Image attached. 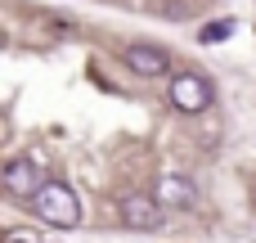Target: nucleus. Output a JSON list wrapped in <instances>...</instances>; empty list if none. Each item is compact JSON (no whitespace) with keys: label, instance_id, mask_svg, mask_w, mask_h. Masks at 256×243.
<instances>
[{"label":"nucleus","instance_id":"f257e3e1","mask_svg":"<svg viewBox=\"0 0 256 243\" xmlns=\"http://www.w3.org/2000/svg\"><path fill=\"white\" fill-rule=\"evenodd\" d=\"M32 207L50 225H76L81 221V198L72 194V185H58V180H45L40 194L32 198Z\"/></svg>","mask_w":256,"mask_h":243},{"label":"nucleus","instance_id":"f03ea898","mask_svg":"<svg viewBox=\"0 0 256 243\" xmlns=\"http://www.w3.org/2000/svg\"><path fill=\"white\" fill-rule=\"evenodd\" d=\"M212 99H216V90H212V81L202 72H176L171 77V104L180 113H207Z\"/></svg>","mask_w":256,"mask_h":243},{"label":"nucleus","instance_id":"7ed1b4c3","mask_svg":"<svg viewBox=\"0 0 256 243\" xmlns=\"http://www.w3.org/2000/svg\"><path fill=\"white\" fill-rule=\"evenodd\" d=\"M122 59H126V68L140 72V77H166V72H171V54H166L162 45H144V41H140V45H130Z\"/></svg>","mask_w":256,"mask_h":243},{"label":"nucleus","instance_id":"20e7f679","mask_svg":"<svg viewBox=\"0 0 256 243\" xmlns=\"http://www.w3.org/2000/svg\"><path fill=\"white\" fill-rule=\"evenodd\" d=\"M122 221L130 230H158L162 225V203L158 198H122Z\"/></svg>","mask_w":256,"mask_h":243},{"label":"nucleus","instance_id":"39448f33","mask_svg":"<svg viewBox=\"0 0 256 243\" xmlns=\"http://www.w3.org/2000/svg\"><path fill=\"white\" fill-rule=\"evenodd\" d=\"M0 180H4V189H9V194H18V198H36V194H40V185H36V162H32V158L9 162Z\"/></svg>","mask_w":256,"mask_h":243},{"label":"nucleus","instance_id":"423d86ee","mask_svg":"<svg viewBox=\"0 0 256 243\" xmlns=\"http://www.w3.org/2000/svg\"><path fill=\"white\" fill-rule=\"evenodd\" d=\"M158 203L189 207V203H198V185H194L189 176H162V180H158Z\"/></svg>","mask_w":256,"mask_h":243},{"label":"nucleus","instance_id":"0eeeda50","mask_svg":"<svg viewBox=\"0 0 256 243\" xmlns=\"http://www.w3.org/2000/svg\"><path fill=\"white\" fill-rule=\"evenodd\" d=\"M230 32H234V23H207V27L198 32V41H202V45H216V41H225Z\"/></svg>","mask_w":256,"mask_h":243}]
</instances>
